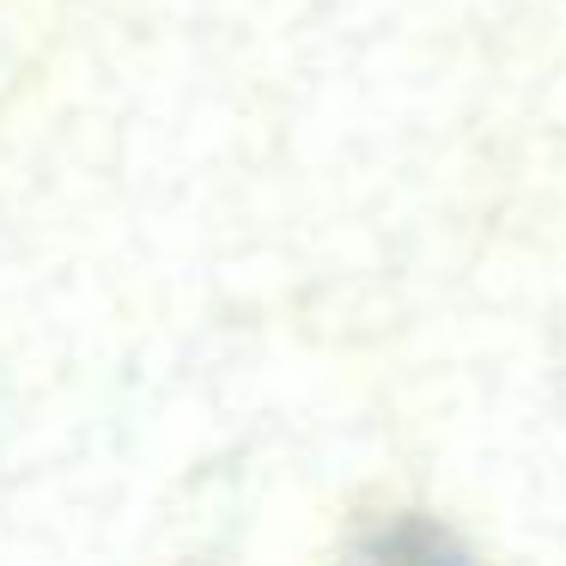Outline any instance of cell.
<instances>
[{
  "label": "cell",
  "instance_id": "cell-1",
  "mask_svg": "<svg viewBox=\"0 0 566 566\" xmlns=\"http://www.w3.org/2000/svg\"><path fill=\"white\" fill-rule=\"evenodd\" d=\"M384 560H390V566H469L463 554H457L439 530H427V524H402V530H396V536L384 542Z\"/></svg>",
  "mask_w": 566,
  "mask_h": 566
}]
</instances>
